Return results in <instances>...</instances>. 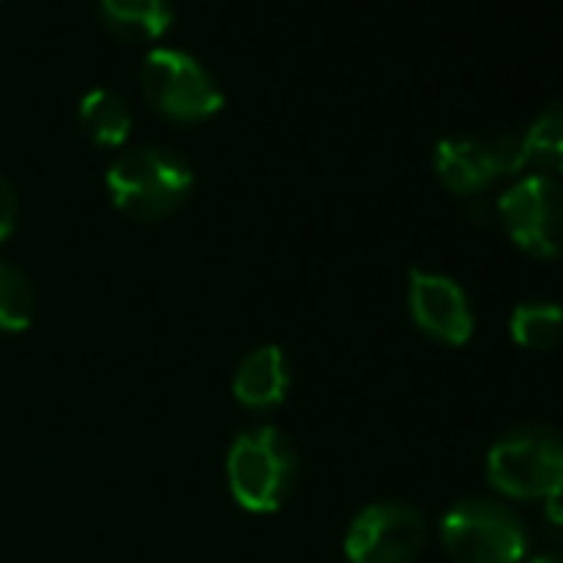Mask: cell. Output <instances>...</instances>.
Segmentation results:
<instances>
[{"instance_id":"obj_1","label":"cell","mask_w":563,"mask_h":563,"mask_svg":"<svg viewBox=\"0 0 563 563\" xmlns=\"http://www.w3.org/2000/svg\"><path fill=\"white\" fill-rule=\"evenodd\" d=\"M487 484L523 504L563 497V434L547 424H520L500 434L487 451Z\"/></svg>"},{"instance_id":"obj_2","label":"cell","mask_w":563,"mask_h":563,"mask_svg":"<svg viewBox=\"0 0 563 563\" xmlns=\"http://www.w3.org/2000/svg\"><path fill=\"white\" fill-rule=\"evenodd\" d=\"M225 477L239 507L252 514H272L296 490L299 451L286 431L272 424L242 431L229 448Z\"/></svg>"},{"instance_id":"obj_3","label":"cell","mask_w":563,"mask_h":563,"mask_svg":"<svg viewBox=\"0 0 563 563\" xmlns=\"http://www.w3.org/2000/svg\"><path fill=\"white\" fill-rule=\"evenodd\" d=\"M192 166L159 146H140L123 153L107 169V189L120 212L140 222L173 216L192 192Z\"/></svg>"},{"instance_id":"obj_4","label":"cell","mask_w":563,"mask_h":563,"mask_svg":"<svg viewBox=\"0 0 563 563\" xmlns=\"http://www.w3.org/2000/svg\"><path fill=\"white\" fill-rule=\"evenodd\" d=\"M441 543L454 563H520L527 523L494 497H461L441 520Z\"/></svg>"},{"instance_id":"obj_5","label":"cell","mask_w":563,"mask_h":563,"mask_svg":"<svg viewBox=\"0 0 563 563\" xmlns=\"http://www.w3.org/2000/svg\"><path fill=\"white\" fill-rule=\"evenodd\" d=\"M146 103L173 123H202L222 110V90L212 74L189 54L156 47L140 67Z\"/></svg>"},{"instance_id":"obj_6","label":"cell","mask_w":563,"mask_h":563,"mask_svg":"<svg viewBox=\"0 0 563 563\" xmlns=\"http://www.w3.org/2000/svg\"><path fill=\"white\" fill-rule=\"evenodd\" d=\"M507 239L530 258H563V183L553 176H523L507 186L494 206Z\"/></svg>"},{"instance_id":"obj_7","label":"cell","mask_w":563,"mask_h":563,"mask_svg":"<svg viewBox=\"0 0 563 563\" xmlns=\"http://www.w3.org/2000/svg\"><path fill=\"white\" fill-rule=\"evenodd\" d=\"M428 543V520L408 500L368 504L345 533L349 563H411Z\"/></svg>"},{"instance_id":"obj_8","label":"cell","mask_w":563,"mask_h":563,"mask_svg":"<svg viewBox=\"0 0 563 563\" xmlns=\"http://www.w3.org/2000/svg\"><path fill=\"white\" fill-rule=\"evenodd\" d=\"M527 166L523 136L500 133L494 140L451 136L434 150V173L454 196H481L494 179L514 176Z\"/></svg>"},{"instance_id":"obj_9","label":"cell","mask_w":563,"mask_h":563,"mask_svg":"<svg viewBox=\"0 0 563 563\" xmlns=\"http://www.w3.org/2000/svg\"><path fill=\"white\" fill-rule=\"evenodd\" d=\"M408 312L418 332L438 345H464L474 335V312L454 278L415 268L408 275Z\"/></svg>"},{"instance_id":"obj_10","label":"cell","mask_w":563,"mask_h":563,"mask_svg":"<svg viewBox=\"0 0 563 563\" xmlns=\"http://www.w3.org/2000/svg\"><path fill=\"white\" fill-rule=\"evenodd\" d=\"M289 358L278 345L252 349L232 378V395L249 411H268L289 395Z\"/></svg>"},{"instance_id":"obj_11","label":"cell","mask_w":563,"mask_h":563,"mask_svg":"<svg viewBox=\"0 0 563 563\" xmlns=\"http://www.w3.org/2000/svg\"><path fill=\"white\" fill-rule=\"evenodd\" d=\"M100 14L123 41H159L173 24V0H100Z\"/></svg>"},{"instance_id":"obj_12","label":"cell","mask_w":563,"mask_h":563,"mask_svg":"<svg viewBox=\"0 0 563 563\" xmlns=\"http://www.w3.org/2000/svg\"><path fill=\"white\" fill-rule=\"evenodd\" d=\"M80 123L87 130V136L103 146V150H117L130 140L133 130V113L126 107V100L113 90H90L80 100Z\"/></svg>"},{"instance_id":"obj_13","label":"cell","mask_w":563,"mask_h":563,"mask_svg":"<svg viewBox=\"0 0 563 563\" xmlns=\"http://www.w3.org/2000/svg\"><path fill=\"white\" fill-rule=\"evenodd\" d=\"M510 339L530 352H550L563 342V309L553 302H523L510 316Z\"/></svg>"},{"instance_id":"obj_14","label":"cell","mask_w":563,"mask_h":563,"mask_svg":"<svg viewBox=\"0 0 563 563\" xmlns=\"http://www.w3.org/2000/svg\"><path fill=\"white\" fill-rule=\"evenodd\" d=\"M520 136H523L527 163L547 173H563V100L547 107Z\"/></svg>"},{"instance_id":"obj_15","label":"cell","mask_w":563,"mask_h":563,"mask_svg":"<svg viewBox=\"0 0 563 563\" xmlns=\"http://www.w3.org/2000/svg\"><path fill=\"white\" fill-rule=\"evenodd\" d=\"M34 322V286L31 278L0 262V332L4 335H18Z\"/></svg>"},{"instance_id":"obj_16","label":"cell","mask_w":563,"mask_h":563,"mask_svg":"<svg viewBox=\"0 0 563 563\" xmlns=\"http://www.w3.org/2000/svg\"><path fill=\"white\" fill-rule=\"evenodd\" d=\"M18 225V192L11 179L0 173V242H4Z\"/></svg>"},{"instance_id":"obj_17","label":"cell","mask_w":563,"mask_h":563,"mask_svg":"<svg viewBox=\"0 0 563 563\" xmlns=\"http://www.w3.org/2000/svg\"><path fill=\"white\" fill-rule=\"evenodd\" d=\"M543 520H547L556 533H563V504H560V500L543 504Z\"/></svg>"},{"instance_id":"obj_18","label":"cell","mask_w":563,"mask_h":563,"mask_svg":"<svg viewBox=\"0 0 563 563\" xmlns=\"http://www.w3.org/2000/svg\"><path fill=\"white\" fill-rule=\"evenodd\" d=\"M490 216L497 219V212H494L490 202H474V206H471V219H474V222H490Z\"/></svg>"},{"instance_id":"obj_19","label":"cell","mask_w":563,"mask_h":563,"mask_svg":"<svg viewBox=\"0 0 563 563\" xmlns=\"http://www.w3.org/2000/svg\"><path fill=\"white\" fill-rule=\"evenodd\" d=\"M530 563H563V550H543Z\"/></svg>"},{"instance_id":"obj_20","label":"cell","mask_w":563,"mask_h":563,"mask_svg":"<svg viewBox=\"0 0 563 563\" xmlns=\"http://www.w3.org/2000/svg\"><path fill=\"white\" fill-rule=\"evenodd\" d=\"M0 4H4V0H0Z\"/></svg>"}]
</instances>
